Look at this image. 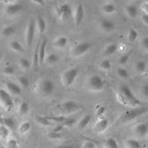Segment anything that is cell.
I'll list each match as a JSON object with an SVG mask.
<instances>
[{
  "label": "cell",
  "mask_w": 148,
  "mask_h": 148,
  "mask_svg": "<svg viewBox=\"0 0 148 148\" xmlns=\"http://www.w3.org/2000/svg\"><path fill=\"white\" fill-rule=\"evenodd\" d=\"M55 90V84L53 82L47 78V77H40L38 81L36 82L34 85V92L39 96L43 97H47L50 96Z\"/></svg>",
  "instance_id": "6da1fadb"
},
{
  "label": "cell",
  "mask_w": 148,
  "mask_h": 148,
  "mask_svg": "<svg viewBox=\"0 0 148 148\" xmlns=\"http://www.w3.org/2000/svg\"><path fill=\"white\" fill-rule=\"evenodd\" d=\"M85 89L90 92H101L104 89V81L97 75H92L85 81Z\"/></svg>",
  "instance_id": "7a4b0ae2"
},
{
  "label": "cell",
  "mask_w": 148,
  "mask_h": 148,
  "mask_svg": "<svg viewBox=\"0 0 148 148\" xmlns=\"http://www.w3.org/2000/svg\"><path fill=\"white\" fill-rule=\"evenodd\" d=\"M119 92L121 94V96H122V98H123V101H125V104H126V106L136 108V107L140 104V101L134 96L133 91L130 90L129 87H127V85H122V87L120 88V91H119Z\"/></svg>",
  "instance_id": "3957f363"
},
{
  "label": "cell",
  "mask_w": 148,
  "mask_h": 148,
  "mask_svg": "<svg viewBox=\"0 0 148 148\" xmlns=\"http://www.w3.org/2000/svg\"><path fill=\"white\" fill-rule=\"evenodd\" d=\"M77 76H78V69L77 68H70V69L65 70L60 76L62 84H63L65 88L71 87Z\"/></svg>",
  "instance_id": "277c9868"
},
{
  "label": "cell",
  "mask_w": 148,
  "mask_h": 148,
  "mask_svg": "<svg viewBox=\"0 0 148 148\" xmlns=\"http://www.w3.org/2000/svg\"><path fill=\"white\" fill-rule=\"evenodd\" d=\"M81 108H82V107H81L77 102L71 101V100L63 101V102H62V103L59 104V107H58V109H59V112L62 113V115L73 114V113L78 112V110H79Z\"/></svg>",
  "instance_id": "5b68a950"
},
{
  "label": "cell",
  "mask_w": 148,
  "mask_h": 148,
  "mask_svg": "<svg viewBox=\"0 0 148 148\" xmlns=\"http://www.w3.org/2000/svg\"><path fill=\"white\" fill-rule=\"evenodd\" d=\"M91 47V44L87 43V42H82V43H78L73 46L71 50H70V56L73 57V58H79L82 57L83 55H85Z\"/></svg>",
  "instance_id": "8992f818"
},
{
  "label": "cell",
  "mask_w": 148,
  "mask_h": 148,
  "mask_svg": "<svg viewBox=\"0 0 148 148\" xmlns=\"http://www.w3.org/2000/svg\"><path fill=\"white\" fill-rule=\"evenodd\" d=\"M0 107L4 108V110H6V112H11L12 108H13L12 96L5 89L1 88H0Z\"/></svg>",
  "instance_id": "52a82bcc"
},
{
  "label": "cell",
  "mask_w": 148,
  "mask_h": 148,
  "mask_svg": "<svg viewBox=\"0 0 148 148\" xmlns=\"http://www.w3.org/2000/svg\"><path fill=\"white\" fill-rule=\"evenodd\" d=\"M146 112H147V109H146V108H133V109L128 110V112H126L125 114H123L122 120H123V121H130V120H134V119H136L138 116L145 114Z\"/></svg>",
  "instance_id": "ba28073f"
},
{
  "label": "cell",
  "mask_w": 148,
  "mask_h": 148,
  "mask_svg": "<svg viewBox=\"0 0 148 148\" xmlns=\"http://www.w3.org/2000/svg\"><path fill=\"white\" fill-rule=\"evenodd\" d=\"M34 33H36V27H34V21L30 20L27 26L25 29V43H26V46H31L32 44V40L34 38Z\"/></svg>",
  "instance_id": "9c48e42d"
},
{
  "label": "cell",
  "mask_w": 148,
  "mask_h": 148,
  "mask_svg": "<svg viewBox=\"0 0 148 148\" xmlns=\"http://www.w3.org/2000/svg\"><path fill=\"white\" fill-rule=\"evenodd\" d=\"M83 17H84V7L82 4H77L75 8L72 10V18L76 26H79V24L83 20Z\"/></svg>",
  "instance_id": "30bf717a"
},
{
  "label": "cell",
  "mask_w": 148,
  "mask_h": 148,
  "mask_svg": "<svg viewBox=\"0 0 148 148\" xmlns=\"http://www.w3.org/2000/svg\"><path fill=\"white\" fill-rule=\"evenodd\" d=\"M21 10H23V6L18 3H14V4H11V5H5L4 13L7 17H14V16L20 13Z\"/></svg>",
  "instance_id": "8fae6325"
},
{
  "label": "cell",
  "mask_w": 148,
  "mask_h": 148,
  "mask_svg": "<svg viewBox=\"0 0 148 148\" xmlns=\"http://www.w3.org/2000/svg\"><path fill=\"white\" fill-rule=\"evenodd\" d=\"M115 23L108 19H101L100 23H98V29H100L102 32L104 33H112L115 31Z\"/></svg>",
  "instance_id": "7c38bea8"
},
{
  "label": "cell",
  "mask_w": 148,
  "mask_h": 148,
  "mask_svg": "<svg viewBox=\"0 0 148 148\" xmlns=\"http://www.w3.org/2000/svg\"><path fill=\"white\" fill-rule=\"evenodd\" d=\"M4 85H5V90L11 96H19L21 94V87H20V85H18L17 83H14V82L7 81V82L4 83Z\"/></svg>",
  "instance_id": "4fadbf2b"
},
{
  "label": "cell",
  "mask_w": 148,
  "mask_h": 148,
  "mask_svg": "<svg viewBox=\"0 0 148 148\" xmlns=\"http://www.w3.org/2000/svg\"><path fill=\"white\" fill-rule=\"evenodd\" d=\"M134 133H135V135H136L138 138H145V136H147V133H148V126H147V123H145V122L138 123V125L134 127Z\"/></svg>",
  "instance_id": "5bb4252c"
},
{
  "label": "cell",
  "mask_w": 148,
  "mask_h": 148,
  "mask_svg": "<svg viewBox=\"0 0 148 148\" xmlns=\"http://www.w3.org/2000/svg\"><path fill=\"white\" fill-rule=\"evenodd\" d=\"M108 126H109L108 120H107V119H104V117H101L100 120H98V121L95 123V126H94V130H95L96 133H103V132L108 128Z\"/></svg>",
  "instance_id": "9a60e30c"
},
{
  "label": "cell",
  "mask_w": 148,
  "mask_h": 148,
  "mask_svg": "<svg viewBox=\"0 0 148 148\" xmlns=\"http://www.w3.org/2000/svg\"><path fill=\"white\" fill-rule=\"evenodd\" d=\"M34 27H36V31L38 32L39 34H43L45 31H46V21L43 17H38L34 21Z\"/></svg>",
  "instance_id": "2e32d148"
},
{
  "label": "cell",
  "mask_w": 148,
  "mask_h": 148,
  "mask_svg": "<svg viewBox=\"0 0 148 148\" xmlns=\"http://www.w3.org/2000/svg\"><path fill=\"white\" fill-rule=\"evenodd\" d=\"M14 32H16L14 25H6L1 29V31H0V36L4 37V38H10V37H12L14 34Z\"/></svg>",
  "instance_id": "e0dca14e"
},
{
  "label": "cell",
  "mask_w": 148,
  "mask_h": 148,
  "mask_svg": "<svg viewBox=\"0 0 148 148\" xmlns=\"http://www.w3.org/2000/svg\"><path fill=\"white\" fill-rule=\"evenodd\" d=\"M46 40L44 39L42 43H39L38 45V64L44 63V58H45V49H46Z\"/></svg>",
  "instance_id": "ac0fdd59"
},
{
  "label": "cell",
  "mask_w": 148,
  "mask_h": 148,
  "mask_svg": "<svg viewBox=\"0 0 148 148\" xmlns=\"http://www.w3.org/2000/svg\"><path fill=\"white\" fill-rule=\"evenodd\" d=\"M34 121H36V123H38L42 127H51L53 125V123L49 120L47 116H42V115H37L34 117Z\"/></svg>",
  "instance_id": "d6986e66"
},
{
  "label": "cell",
  "mask_w": 148,
  "mask_h": 148,
  "mask_svg": "<svg viewBox=\"0 0 148 148\" xmlns=\"http://www.w3.org/2000/svg\"><path fill=\"white\" fill-rule=\"evenodd\" d=\"M66 44H68V38H66L65 36L57 37V38H55V40L52 43L53 47H56V49H63V47L66 46Z\"/></svg>",
  "instance_id": "ffe728a7"
},
{
  "label": "cell",
  "mask_w": 148,
  "mask_h": 148,
  "mask_svg": "<svg viewBox=\"0 0 148 148\" xmlns=\"http://www.w3.org/2000/svg\"><path fill=\"white\" fill-rule=\"evenodd\" d=\"M101 12H102V13H104V14L110 16V14H114L116 12V7L112 3H106V4H103L101 6Z\"/></svg>",
  "instance_id": "44dd1931"
},
{
  "label": "cell",
  "mask_w": 148,
  "mask_h": 148,
  "mask_svg": "<svg viewBox=\"0 0 148 148\" xmlns=\"http://www.w3.org/2000/svg\"><path fill=\"white\" fill-rule=\"evenodd\" d=\"M125 13L127 14L129 19H135L138 17V8L134 5H127L125 7Z\"/></svg>",
  "instance_id": "7402d4cb"
},
{
  "label": "cell",
  "mask_w": 148,
  "mask_h": 148,
  "mask_svg": "<svg viewBox=\"0 0 148 148\" xmlns=\"http://www.w3.org/2000/svg\"><path fill=\"white\" fill-rule=\"evenodd\" d=\"M90 121H91V116H90V115L83 116V117L78 121V123H77V129H78V130H84L85 128L88 127V125H89Z\"/></svg>",
  "instance_id": "603a6c76"
},
{
  "label": "cell",
  "mask_w": 148,
  "mask_h": 148,
  "mask_svg": "<svg viewBox=\"0 0 148 148\" xmlns=\"http://www.w3.org/2000/svg\"><path fill=\"white\" fill-rule=\"evenodd\" d=\"M58 60H59L58 55H56V53H47V55H45L44 63H46L47 65H53V64L57 63Z\"/></svg>",
  "instance_id": "cb8c5ba5"
},
{
  "label": "cell",
  "mask_w": 148,
  "mask_h": 148,
  "mask_svg": "<svg viewBox=\"0 0 148 148\" xmlns=\"http://www.w3.org/2000/svg\"><path fill=\"white\" fill-rule=\"evenodd\" d=\"M10 49L13 52H17V53H21L24 51V47L23 45L20 44V42L18 40H11L10 42Z\"/></svg>",
  "instance_id": "d4e9b609"
},
{
  "label": "cell",
  "mask_w": 148,
  "mask_h": 148,
  "mask_svg": "<svg viewBox=\"0 0 148 148\" xmlns=\"http://www.w3.org/2000/svg\"><path fill=\"white\" fill-rule=\"evenodd\" d=\"M30 130H31V123H30L29 121L21 122L20 125H19V127H18V132H19V134H21V135L27 134Z\"/></svg>",
  "instance_id": "484cf974"
},
{
  "label": "cell",
  "mask_w": 148,
  "mask_h": 148,
  "mask_svg": "<svg viewBox=\"0 0 148 148\" xmlns=\"http://www.w3.org/2000/svg\"><path fill=\"white\" fill-rule=\"evenodd\" d=\"M29 110H30V107H29V103L27 102H20L19 106H18L17 112H18L19 115L24 116V115H26L29 113Z\"/></svg>",
  "instance_id": "4316f807"
},
{
  "label": "cell",
  "mask_w": 148,
  "mask_h": 148,
  "mask_svg": "<svg viewBox=\"0 0 148 148\" xmlns=\"http://www.w3.org/2000/svg\"><path fill=\"white\" fill-rule=\"evenodd\" d=\"M125 148H141V143L136 139H127L125 141Z\"/></svg>",
  "instance_id": "83f0119b"
},
{
  "label": "cell",
  "mask_w": 148,
  "mask_h": 148,
  "mask_svg": "<svg viewBox=\"0 0 148 148\" xmlns=\"http://www.w3.org/2000/svg\"><path fill=\"white\" fill-rule=\"evenodd\" d=\"M18 65H19V68H20L21 70L27 71V70L30 69V66H31V62H30V59H27V58H25V57H21V58L19 59V62H18Z\"/></svg>",
  "instance_id": "f1b7e54d"
},
{
  "label": "cell",
  "mask_w": 148,
  "mask_h": 148,
  "mask_svg": "<svg viewBox=\"0 0 148 148\" xmlns=\"http://www.w3.org/2000/svg\"><path fill=\"white\" fill-rule=\"evenodd\" d=\"M116 51H117V45L113 43V44H109V45H107V46L104 47L103 55H104V56H112V55H114Z\"/></svg>",
  "instance_id": "f546056e"
},
{
  "label": "cell",
  "mask_w": 148,
  "mask_h": 148,
  "mask_svg": "<svg viewBox=\"0 0 148 148\" xmlns=\"http://www.w3.org/2000/svg\"><path fill=\"white\" fill-rule=\"evenodd\" d=\"M103 148H119V143L114 138H108L103 142Z\"/></svg>",
  "instance_id": "4dcf8cb0"
},
{
  "label": "cell",
  "mask_w": 148,
  "mask_h": 148,
  "mask_svg": "<svg viewBox=\"0 0 148 148\" xmlns=\"http://www.w3.org/2000/svg\"><path fill=\"white\" fill-rule=\"evenodd\" d=\"M98 68L103 71H109L110 68H112V62H110L108 58H104L100 62V64H98Z\"/></svg>",
  "instance_id": "1f68e13d"
},
{
  "label": "cell",
  "mask_w": 148,
  "mask_h": 148,
  "mask_svg": "<svg viewBox=\"0 0 148 148\" xmlns=\"http://www.w3.org/2000/svg\"><path fill=\"white\" fill-rule=\"evenodd\" d=\"M146 70H147V64L143 60L136 62V64H135V71H136L138 73H145Z\"/></svg>",
  "instance_id": "d6a6232c"
},
{
  "label": "cell",
  "mask_w": 148,
  "mask_h": 148,
  "mask_svg": "<svg viewBox=\"0 0 148 148\" xmlns=\"http://www.w3.org/2000/svg\"><path fill=\"white\" fill-rule=\"evenodd\" d=\"M10 136V128H7L5 125H0V139L6 140Z\"/></svg>",
  "instance_id": "836d02e7"
},
{
  "label": "cell",
  "mask_w": 148,
  "mask_h": 148,
  "mask_svg": "<svg viewBox=\"0 0 148 148\" xmlns=\"http://www.w3.org/2000/svg\"><path fill=\"white\" fill-rule=\"evenodd\" d=\"M138 38H139L138 31L134 30V29H130V30L128 31V40H129L130 43H135V42L138 40Z\"/></svg>",
  "instance_id": "e575fe53"
},
{
  "label": "cell",
  "mask_w": 148,
  "mask_h": 148,
  "mask_svg": "<svg viewBox=\"0 0 148 148\" xmlns=\"http://www.w3.org/2000/svg\"><path fill=\"white\" fill-rule=\"evenodd\" d=\"M116 75H117L119 78H121V79H127V78L129 77V73H128V71H127L125 68H119V69L116 70Z\"/></svg>",
  "instance_id": "d590c367"
},
{
  "label": "cell",
  "mask_w": 148,
  "mask_h": 148,
  "mask_svg": "<svg viewBox=\"0 0 148 148\" xmlns=\"http://www.w3.org/2000/svg\"><path fill=\"white\" fill-rule=\"evenodd\" d=\"M29 84H30V81L26 76H18V85H20L23 88H27Z\"/></svg>",
  "instance_id": "8d00e7d4"
},
{
  "label": "cell",
  "mask_w": 148,
  "mask_h": 148,
  "mask_svg": "<svg viewBox=\"0 0 148 148\" xmlns=\"http://www.w3.org/2000/svg\"><path fill=\"white\" fill-rule=\"evenodd\" d=\"M6 148H19V142L17 141V139L11 138L6 141Z\"/></svg>",
  "instance_id": "74e56055"
},
{
  "label": "cell",
  "mask_w": 148,
  "mask_h": 148,
  "mask_svg": "<svg viewBox=\"0 0 148 148\" xmlns=\"http://www.w3.org/2000/svg\"><path fill=\"white\" fill-rule=\"evenodd\" d=\"M14 72H16V70H14V68L12 66V65H6L3 69V73H4L5 76H13Z\"/></svg>",
  "instance_id": "f35d334b"
},
{
  "label": "cell",
  "mask_w": 148,
  "mask_h": 148,
  "mask_svg": "<svg viewBox=\"0 0 148 148\" xmlns=\"http://www.w3.org/2000/svg\"><path fill=\"white\" fill-rule=\"evenodd\" d=\"M77 121H76V119H73V117H71V119H65L63 122L60 123L63 127H66V128H69V127H72L73 125H75Z\"/></svg>",
  "instance_id": "ab89813d"
},
{
  "label": "cell",
  "mask_w": 148,
  "mask_h": 148,
  "mask_svg": "<svg viewBox=\"0 0 148 148\" xmlns=\"http://www.w3.org/2000/svg\"><path fill=\"white\" fill-rule=\"evenodd\" d=\"M47 138L51 140H60L63 138V134H62V132H51L47 135Z\"/></svg>",
  "instance_id": "60d3db41"
},
{
  "label": "cell",
  "mask_w": 148,
  "mask_h": 148,
  "mask_svg": "<svg viewBox=\"0 0 148 148\" xmlns=\"http://www.w3.org/2000/svg\"><path fill=\"white\" fill-rule=\"evenodd\" d=\"M49 120H50L52 123L56 122V123H62L64 120H65V116L64 115H60V116H47Z\"/></svg>",
  "instance_id": "b9f144b4"
},
{
  "label": "cell",
  "mask_w": 148,
  "mask_h": 148,
  "mask_svg": "<svg viewBox=\"0 0 148 148\" xmlns=\"http://www.w3.org/2000/svg\"><path fill=\"white\" fill-rule=\"evenodd\" d=\"M59 7H60V10H62V11L64 12V14H65V17H66V18L71 14V7H70L68 4H63V5H60Z\"/></svg>",
  "instance_id": "7bdbcfd3"
},
{
  "label": "cell",
  "mask_w": 148,
  "mask_h": 148,
  "mask_svg": "<svg viewBox=\"0 0 148 148\" xmlns=\"http://www.w3.org/2000/svg\"><path fill=\"white\" fill-rule=\"evenodd\" d=\"M104 114H106V107L97 106L96 107V115H97V117H102Z\"/></svg>",
  "instance_id": "ee69618b"
},
{
  "label": "cell",
  "mask_w": 148,
  "mask_h": 148,
  "mask_svg": "<svg viewBox=\"0 0 148 148\" xmlns=\"http://www.w3.org/2000/svg\"><path fill=\"white\" fill-rule=\"evenodd\" d=\"M128 60H129V53H123L119 58V63H120V65H125V64H127Z\"/></svg>",
  "instance_id": "f6af8a7d"
},
{
  "label": "cell",
  "mask_w": 148,
  "mask_h": 148,
  "mask_svg": "<svg viewBox=\"0 0 148 148\" xmlns=\"http://www.w3.org/2000/svg\"><path fill=\"white\" fill-rule=\"evenodd\" d=\"M82 148H96V143L91 140H85L82 145Z\"/></svg>",
  "instance_id": "bcb514c9"
},
{
  "label": "cell",
  "mask_w": 148,
  "mask_h": 148,
  "mask_svg": "<svg viewBox=\"0 0 148 148\" xmlns=\"http://www.w3.org/2000/svg\"><path fill=\"white\" fill-rule=\"evenodd\" d=\"M4 125L7 127V128H13V126H14V122H13V120L12 119H10V117H5L4 119Z\"/></svg>",
  "instance_id": "7dc6e473"
},
{
  "label": "cell",
  "mask_w": 148,
  "mask_h": 148,
  "mask_svg": "<svg viewBox=\"0 0 148 148\" xmlns=\"http://www.w3.org/2000/svg\"><path fill=\"white\" fill-rule=\"evenodd\" d=\"M141 47L145 51L148 50V37H143L142 40H141Z\"/></svg>",
  "instance_id": "c3c4849f"
},
{
  "label": "cell",
  "mask_w": 148,
  "mask_h": 148,
  "mask_svg": "<svg viewBox=\"0 0 148 148\" xmlns=\"http://www.w3.org/2000/svg\"><path fill=\"white\" fill-rule=\"evenodd\" d=\"M30 1L32 4H36V5H38V6H44V0H30Z\"/></svg>",
  "instance_id": "681fc988"
},
{
  "label": "cell",
  "mask_w": 148,
  "mask_h": 148,
  "mask_svg": "<svg viewBox=\"0 0 148 148\" xmlns=\"http://www.w3.org/2000/svg\"><path fill=\"white\" fill-rule=\"evenodd\" d=\"M116 100H117L122 106H126V104H125V101H123V98H122V96H121L120 92H116Z\"/></svg>",
  "instance_id": "f907efd6"
},
{
  "label": "cell",
  "mask_w": 148,
  "mask_h": 148,
  "mask_svg": "<svg viewBox=\"0 0 148 148\" xmlns=\"http://www.w3.org/2000/svg\"><path fill=\"white\" fill-rule=\"evenodd\" d=\"M1 3H3L4 5H11V4L17 3V0H1Z\"/></svg>",
  "instance_id": "816d5d0a"
},
{
  "label": "cell",
  "mask_w": 148,
  "mask_h": 148,
  "mask_svg": "<svg viewBox=\"0 0 148 148\" xmlns=\"http://www.w3.org/2000/svg\"><path fill=\"white\" fill-rule=\"evenodd\" d=\"M142 95L145 97L148 96V87H147V85H143V88H142Z\"/></svg>",
  "instance_id": "f5cc1de1"
},
{
  "label": "cell",
  "mask_w": 148,
  "mask_h": 148,
  "mask_svg": "<svg viewBox=\"0 0 148 148\" xmlns=\"http://www.w3.org/2000/svg\"><path fill=\"white\" fill-rule=\"evenodd\" d=\"M142 23L145 24L146 26L148 25V17H147V14H143V16H142Z\"/></svg>",
  "instance_id": "db71d44e"
},
{
  "label": "cell",
  "mask_w": 148,
  "mask_h": 148,
  "mask_svg": "<svg viewBox=\"0 0 148 148\" xmlns=\"http://www.w3.org/2000/svg\"><path fill=\"white\" fill-rule=\"evenodd\" d=\"M147 8H148L147 3H143L142 4V11H143V13H146V14H147Z\"/></svg>",
  "instance_id": "11a10c76"
},
{
  "label": "cell",
  "mask_w": 148,
  "mask_h": 148,
  "mask_svg": "<svg viewBox=\"0 0 148 148\" xmlns=\"http://www.w3.org/2000/svg\"><path fill=\"white\" fill-rule=\"evenodd\" d=\"M58 148H76V147H73V146H69V145H65V146H60Z\"/></svg>",
  "instance_id": "9f6ffc18"
},
{
  "label": "cell",
  "mask_w": 148,
  "mask_h": 148,
  "mask_svg": "<svg viewBox=\"0 0 148 148\" xmlns=\"http://www.w3.org/2000/svg\"><path fill=\"white\" fill-rule=\"evenodd\" d=\"M4 119L5 117H3L1 115H0V125H4Z\"/></svg>",
  "instance_id": "6f0895ef"
},
{
  "label": "cell",
  "mask_w": 148,
  "mask_h": 148,
  "mask_svg": "<svg viewBox=\"0 0 148 148\" xmlns=\"http://www.w3.org/2000/svg\"><path fill=\"white\" fill-rule=\"evenodd\" d=\"M3 60V53H1V51H0V62Z\"/></svg>",
  "instance_id": "680465c9"
}]
</instances>
